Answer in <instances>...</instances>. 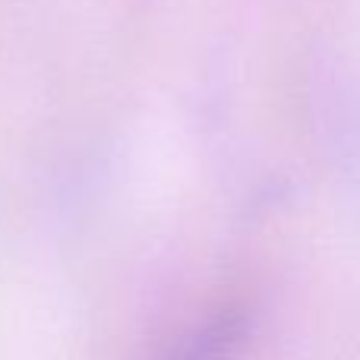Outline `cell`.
Wrapping results in <instances>:
<instances>
[{
  "instance_id": "obj_1",
  "label": "cell",
  "mask_w": 360,
  "mask_h": 360,
  "mask_svg": "<svg viewBox=\"0 0 360 360\" xmlns=\"http://www.w3.org/2000/svg\"><path fill=\"white\" fill-rule=\"evenodd\" d=\"M247 332L250 316L240 310H231L224 316L205 323L193 338H186L171 360H231L237 345L247 338Z\"/></svg>"
}]
</instances>
